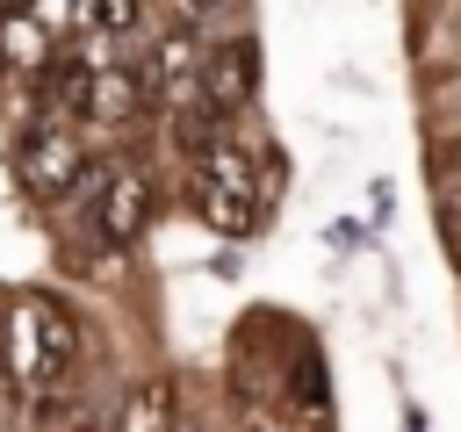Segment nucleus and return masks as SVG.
Here are the masks:
<instances>
[{
  "label": "nucleus",
  "instance_id": "nucleus-1",
  "mask_svg": "<svg viewBox=\"0 0 461 432\" xmlns=\"http://www.w3.org/2000/svg\"><path fill=\"white\" fill-rule=\"evenodd\" d=\"M0 360H7V374H14L29 396H43V389H58V382L72 374V360H79V324H72L65 302H50V295H14L7 317H0Z\"/></svg>",
  "mask_w": 461,
  "mask_h": 432
},
{
  "label": "nucleus",
  "instance_id": "nucleus-2",
  "mask_svg": "<svg viewBox=\"0 0 461 432\" xmlns=\"http://www.w3.org/2000/svg\"><path fill=\"white\" fill-rule=\"evenodd\" d=\"M259 166L230 144V137H216L202 158H194V209L223 230V238H245L252 223H259Z\"/></svg>",
  "mask_w": 461,
  "mask_h": 432
},
{
  "label": "nucleus",
  "instance_id": "nucleus-3",
  "mask_svg": "<svg viewBox=\"0 0 461 432\" xmlns=\"http://www.w3.org/2000/svg\"><path fill=\"white\" fill-rule=\"evenodd\" d=\"M79 187H86V202H94V238H101L108 252H122V245L144 230V216H151V180H144L137 166H86Z\"/></svg>",
  "mask_w": 461,
  "mask_h": 432
},
{
  "label": "nucleus",
  "instance_id": "nucleus-4",
  "mask_svg": "<svg viewBox=\"0 0 461 432\" xmlns=\"http://www.w3.org/2000/svg\"><path fill=\"white\" fill-rule=\"evenodd\" d=\"M79 173H86V151L65 122H36L22 137V180H29L36 202H58L65 187H79Z\"/></svg>",
  "mask_w": 461,
  "mask_h": 432
},
{
  "label": "nucleus",
  "instance_id": "nucleus-5",
  "mask_svg": "<svg viewBox=\"0 0 461 432\" xmlns=\"http://www.w3.org/2000/svg\"><path fill=\"white\" fill-rule=\"evenodd\" d=\"M137 72H144V94H151V101L202 94V43H194V29H166L158 50H151Z\"/></svg>",
  "mask_w": 461,
  "mask_h": 432
},
{
  "label": "nucleus",
  "instance_id": "nucleus-6",
  "mask_svg": "<svg viewBox=\"0 0 461 432\" xmlns=\"http://www.w3.org/2000/svg\"><path fill=\"white\" fill-rule=\"evenodd\" d=\"M252 86H259V50H252L245 36L202 58V101H209L216 115H230V108H245V101H252Z\"/></svg>",
  "mask_w": 461,
  "mask_h": 432
},
{
  "label": "nucleus",
  "instance_id": "nucleus-7",
  "mask_svg": "<svg viewBox=\"0 0 461 432\" xmlns=\"http://www.w3.org/2000/svg\"><path fill=\"white\" fill-rule=\"evenodd\" d=\"M115 432H173V382L166 374L137 382L122 396V410H115Z\"/></svg>",
  "mask_w": 461,
  "mask_h": 432
},
{
  "label": "nucleus",
  "instance_id": "nucleus-8",
  "mask_svg": "<svg viewBox=\"0 0 461 432\" xmlns=\"http://www.w3.org/2000/svg\"><path fill=\"white\" fill-rule=\"evenodd\" d=\"M7 50H14V58H29V65H36V58H43V36H36V29H29V22H22V14H14V22H7Z\"/></svg>",
  "mask_w": 461,
  "mask_h": 432
},
{
  "label": "nucleus",
  "instance_id": "nucleus-9",
  "mask_svg": "<svg viewBox=\"0 0 461 432\" xmlns=\"http://www.w3.org/2000/svg\"><path fill=\"white\" fill-rule=\"evenodd\" d=\"M137 22V0H101V29H130Z\"/></svg>",
  "mask_w": 461,
  "mask_h": 432
}]
</instances>
